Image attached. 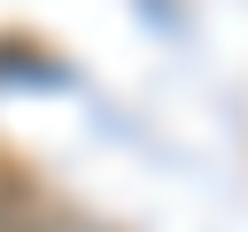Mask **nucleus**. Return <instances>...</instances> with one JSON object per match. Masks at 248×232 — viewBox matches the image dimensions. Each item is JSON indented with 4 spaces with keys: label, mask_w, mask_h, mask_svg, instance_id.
<instances>
[{
    "label": "nucleus",
    "mask_w": 248,
    "mask_h": 232,
    "mask_svg": "<svg viewBox=\"0 0 248 232\" xmlns=\"http://www.w3.org/2000/svg\"><path fill=\"white\" fill-rule=\"evenodd\" d=\"M0 232H62L54 217H39V201L16 170H0Z\"/></svg>",
    "instance_id": "f257e3e1"
}]
</instances>
